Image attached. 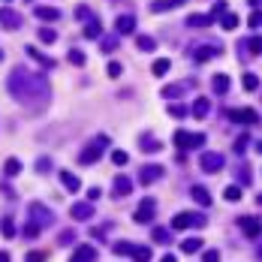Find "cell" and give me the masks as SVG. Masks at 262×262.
<instances>
[{"label":"cell","instance_id":"6da1fadb","mask_svg":"<svg viewBox=\"0 0 262 262\" xmlns=\"http://www.w3.org/2000/svg\"><path fill=\"white\" fill-rule=\"evenodd\" d=\"M6 85H9V94L18 102H24L28 109H39L48 102V82L42 75H31L28 69H15Z\"/></svg>","mask_w":262,"mask_h":262},{"label":"cell","instance_id":"7a4b0ae2","mask_svg":"<svg viewBox=\"0 0 262 262\" xmlns=\"http://www.w3.org/2000/svg\"><path fill=\"white\" fill-rule=\"evenodd\" d=\"M112 250L118 256H133L136 262H151V247H139V244H130V241H115Z\"/></svg>","mask_w":262,"mask_h":262},{"label":"cell","instance_id":"3957f363","mask_svg":"<svg viewBox=\"0 0 262 262\" xmlns=\"http://www.w3.org/2000/svg\"><path fill=\"white\" fill-rule=\"evenodd\" d=\"M190 226L202 229V226H205V217H202V214H196V211L175 214V220H172V229H190Z\"/></svg>","mask_w":262,"mask_h":262},{"label":"cell","instance_id":"277c9868","mask_svg":"<svg viewBox=\"0 0 262 262\" xmlns=\"http://www.w3.org/2000/svg\"><path fill=\"white\" fill-rule=\"evenodd\" d=\"M202 142H205V136H202V133H187V130H178V133H175V148H181V151L199 148Z\"/></svg>","mask_w":262,"mask_h":262},{"label":"cell","instance_id":"5b68a950","mask_svg":"<svg viewBox=\"0 0 262 262\" xmlns=\"http://www.w3.org/2000/svg\"><path fill=\"white\" fill-rule=\"evenodd\" d=\"M106 142H109L106 136H97V142H91V145H88V148L78 154V163H85V166H88V163H97L99 154H102V145H106Z\"/></svg>","mask_w":262,"mask_h":262},{"label":"cell","instance_id":"8992f818","mask_svg":"<svg viewBox=\"0 0 262 262\" xmlns=\"http://www.w3.org/2000/svg\"><path fill=\"white\" fill-rule=\"evenodd\" d=\"M154 211H157V202H154L151 196L142 199L139 208H136V217H133V220H136V223H151V220H154Z\"/></svg>","mask_w":262,"mask_h":262},{"label":"cell","instance_id":"52a82bcc","mask_svg":"<svg viewBox=\"0 0 262 262\" xmlns=\"http://www.w3.org/2000/svg\"><path fill=\"white\" fill-rule=\"evenodd\" d=\"M199 166H202V172H220L223 169V154H217V151H208V154H202L199 157Z\"/></svg>","mask_w":262,"mask_h":262},{"label":"cell","instance_id":"ba28073f","mask_svg":"<svg viewBox=\"0 0 262 262\" xmlns=\"http://www.w3.org/2000/svg\"><path fill=\"white\" fill-rule=\"evenodd\" d=\"M0 24H3L6 31H18V28H21V15H18L15 9L3 6V9H0Z\"/></svg>","mask_w":262,"mask_h":262},{"label":"cell","instance_id":"9c48e42d","mask_svg":"<svg viewBox=\"0 0 262 262\" xmlns=\"http://www.w3.org/2000/svg\"><path fill=\"white\" fill-rule=\"evenodd\" d=\"M160 178H163V166H157V163L142 166V172H139V181H142V184H154V181H160Z\"/></svg>","mask_w":262,"mask_h":262},{"label":"cell","instance_id":"30bf717a","mask_svg":"<svg viewBox=\"0 0 262 262\" xmlns=\"http://www.w3.org/2000/svg\"><path fill=\"white\" fill-rule=\"evenodd\" d=\"M31 214H33V223H39V226H51V211L45 208V205H39V202H31Z\"/></svg>","mask_w":262,"mask_h":262},{"label":"cell","instance_id":"8fae6325","mask_svg":"<svg viewBox=\"0 0 262 262\" xmlns=\"http://www.w3.org/2000/svg\"><path fill=\"white\" fill-rule=\"evenodd\" d=\"M69 214H72L75 220H91V217H94V205H91V199H88V202H75V205L69 208Z\"/></svg>","mask_w":262,"mask_h":262},{"label":"cell","instance_id":"7c38bea8","mask_svg":"<svg viewBox=\"0 0 262 262\" xmlns=\"http://www.w3.org/2000/svg\"><path fill=\"white\" fill-rule=\"evenodd\" d=\"M229 118L238 121V124H256V121H259V115H256L253 109H232Z\"/></svg>","mask_w":262,"mask_h":262},{"label":"cell","instance_id":"4fadbf2b","mask_svg":"<svg viewBox=\"0 0 262 262\" xmlns=\"http://www.w3.org/2000/svg\"><path fill=\"white\" fill-rule=\"evenodd\" d=\"M241 229H244V235H247V238H259L262 223L256 220V217H241Z\"/></svg>","mask_w":262,"mask_h":262},{"label":"cell","instance_id":"5bb4252c","mask_svg":"<svg viewBox=\"0 0 262 262\" xmlns=\"http://www.w3.org/2000/svg\"><path fill=\"white\" fill-rule=\"evenodd\" d=\"M33 15H36L39 21H58V18H61V9H55V6H36Z\"/></svg>","mask_w":262,"mask_h":262},{"label":"cell","instance_id":"9a60e30c","mask_svg":"<svg viewBox=\"0 0 262 262\" xmlns=\"http://www.w3.org/2000/svg\"><path fill=\"white\" fill-rule=\"evenodd\" d=\"M94 259H97V250H94L91 244H82V247L72 253V259L69 262H94Z\"/></svg>","mask_w":262,"mask_h":262},{"label":"cell","instance_id":"2e32d148","mask_svg":"<svg viewBox=\"0 0 262 262\" xmlns=\"http://www.w3.org/2000/svg\"><path fill=\"white\" fill-rule=\"evenodd\" d=\"M217 55H220L217 45H196V51H193V58H196L199 64H202V61H211V58H217Z\"/></svg>","mask_w":262,"mask_h":262},{"label":"cell","instance_id":"e0dca14e","mask_svg":"<svg viewBox=\"0 0 262 262\" xmlns=\"http://www.w3.org/2000/svg\"><path fill=\"white\" fill-rule=\"evenodd\" d=\"M112 187H115V196H127V193L133 190V181L124 178V175H118V178L112 181Z\"/></svg>","mask_w":262,"mask_h":262},{"label":"cell","instance_id":"ac0fdd59","mask_svg":"<svg viewBox=\"0 0 262 262\" xmlns=\"http://www.w3.org/2000/svg\"><path fill=\"white\" fill-rule=\"evenodd\" d=\"M115 31H118V33H133V31H136V18H133V15H118Z\"/></svg>","mask_w":262,"mask_h":262},{"label":"cell","instance_id":"d6986e66","mask_svg":"<svg viewBox=\"0 0 262 262\" xmlns=\"http://www.w3.org/2000/svg\"><path fill=\"white\" fill-rule=\"evenodd\" d=\"M211 88H214V94H226V91H229V75H226V72H217V75L211 78Z\"/></svg>","mask_w":262,"mask_h":262},{"label":"cell","instance_id":"ffe728a7","mask_svg":"<svg viewBox=\"0 0 262 262\" xmlns=\"http://www.w3.org/2000/svg\"><path fill=\"white\" fill-rule=\"evenodd\" d=\"M187 91H190V82H178V85L163 88V94H160V97H178V94H187Z\"/></svg>","mask_w":262,"mask_h":262},{"label":"cell","instance_id":"44dd1931","mask_svg":"<svg viewBox=\"0 0 262 262\" xmlns=\"http://www.w3.org/2000/svg\"><path fill=\"white\" fill-rule=\"evenodd\" d=\"M211 112V99L208 97H199L196 102H193V118H205Z\"/></svg>","mask_w":262,"mask_h":262},{"label":"cell","instance_id":"7402d4cb","mask_svg":"<svg viewBox=\"0 0 262 262\" xmlns=\"http://www.w3.org/2000/svg\"><path fill=\"white\" fill-rule=\"evenodd\" d=\"M18 172H21V160H15V157H9V160L3 163V175H6V178H15Z\"/></svg>","mask_w":262,"mask_h":262},{"label":"cell","instance_id":"603a6c76","mask_svg":"<svg viewBox=\"0 0 262 262\" xmlns=\"http://www.w3.org/2000/svg\"><path fill=\"white\" fill-rule=\"evenodd\" d=\"M61 184H64L66 190H78V187H82V181H78L72 172H66V169L61 172Z\"/></svg>","mask_w":262,"mask_h":262},{"label":"cell","instance_id":"cb8c5ba5","mask_svg":"<svg viewBox=\"0 0 262 262\" xmlns=\"http://www.w3.org/2000/svg\"><path fill=\"white\" fill-rule=\"evenodd\" d=\"M181 250L184 253H199L202 250V238H184L181 241Z\"/></svg>","mask_w":262,"mask_h":262},{"label":"cell","instance_id":"d4e9b609","mask_svg":"<svg viewBox=\"0 0 262 262\" xmlns=\"http://www.w3.org/2000/svg\"><path fill=\"white\" fill-rule=\"evenodd\" d=\"M99 21L97 18H94V15H91V18H88V24H85V36H88V39H99Z\"/></svg>","mask_w":262,"mask_h":262},{"label":"cell","instance_id":"484cf974","mask_svg":"<svg viewBox=\"0 0 262 262\" xmlns=\"http://www.w3.org/2000/svg\"><path fill=\"white\" fill-rule=\"evenodd\" d=\"M190 196L196 199L199 205H211V193H208L205 187H199V184H196V187H193V190H190Z\"/></svg>","mask_w":262,"mask_h":262},{"label":"cell","instance_id":"4316f807","mask_svg":"<svg viewBox=\"0 0 262 262\" xmlns=\"http://www.w3.org/2000/svg\"><path fill=\"white\" fill-rule=\"evenodd\" d=\"M211 15H187V28H208Z\"/></svg>","mask_w":262,"mask_h":262},{"label":"cell","instance_id":"83f0119b","mask_svg":"<svg viewBox=\"0 0 262 262\" xmlns=\"http://www.w3.org/2000/svg\"><path fill=\"white\" fill-rule=\"evenodd\" d=\"M169 69H172V61H169V58H160V61H154V66H151L154 75H166Z\"/></svg>","mask_w":262,"mask_h":262},{"label":"cell","instance_id":"f1b7e54d","mask_svg":"<svg viewBox=\"0 0 262 262\" xmlns=\"http://www.w3.org/2000/svg\"><path fill=\"white\" fill-rule=\"evenodd\" d=\"M0 232H3L6 238H15V223H12V217H3V220H0Z\"/></svg>","mask_w":262,"mask_h":262},{"label":"cell","instance_id":"f546056e","mask_svg":"<svg viewBox=\"0 0 262 262\" xmlns=\"http://www.w3.org/2000/svg\"><path fill=\"white\" fill-rule=\"evenodd\" d=\"M136 48L139 51H154V39L151 36H136Z\"/></svg>","mask_w":262,"mask_h":262},{"label":"cell","instance_id":"4dcf8cb0","mask_svg":"<svg viewBox=\"0 0 262 262\" xmlns=\"http://www.w3.org/2000/svg\"><path fill=\"white\" fill-rule=\"evenodd\" d=\"M28 55H31L33 61H39L42 66H55V61H51V58H45L42 51H36V48H31V45H28Z\"/></svg>","mask_w":262,"mask_h":262},{"label":"cell","instance_id":"1f68e13d","mask_svg":"<svg viewBox=\"0 0 262 262\" xmlns=\"http://www.w3.org/2000/svg\"><path fill=\"white\" fill-rule=\"evenodd\" d=\"M223 196L229 199V202H238V199H241V187H238V184H229V187L223 190Z\"/></svg>","mask_w":262,"mask_h":262},{"label":"cell","instance_id":"d6a6232c","mask_svg":"<svg viewBox=\"0 0 262 262\" xmlns=\"http://www.w3.org/2000/svg\"><path fill=\"white\" fill-rule=\"evenodd\" d=\"M241 85H244V91H256V88H259V78H256V75H253V72H247V75H244V82H241Z\"/></svg>","mask_w":262,"mask_h":262},{"label":"cell","instance_id":"836d02e7","mask_svg":"<svg viewBox=\"0 0 262 262\" xmlns=\"http://www.w3.org/2000/svg\"><path fill=\"white\" fill-rule=\"evenodd\" d=\"M235 28H238V15L235 12H226L223 15V31H235Z\"/></svg>","mask_w":262,"mask_h":262},{"label":"cell","instance_id":"e575fe53","mask_svg":"<svg viewBox=\"0 0 262 262\" xmlns=\"http://www.w3.org/2000/svg\"><path fill=\"white\" fill-rule=\"evenodd\" d=\"M169 115H172V118H184V115H187V106H181V102H172V106H169Z\"/></svg>","mask_w":262,"mask_h":262},{"label":"cell","instance_id":"d590c367","mask_svg":"<svg viewBox=\"0 0 262 262\" xmlns=\"http://www.w3.org/2000/svg\"><path fill=\"white\" fill-rule=\"evenodd\" d=\"M36 36H39L42 42H55V36H58V33L51 31V28H39V31H36Z\"/></svg>","mask_w":262,"mask_h":262},{"label":"cell","instance_id":"8d00e7d4","mask_svg":"<svg viewBox=\"0 0 262 262\" xmlns=\"http://www.w3.org/2000/svg\"><path fill=\"white\" fill-rule=\"evenodd\" d=\"M24 262H45V250H31L24 256Z\"/></svg>","mask_w":262,"mask_h":262},{"label":"cell","instance_id":"74e56055","mask_svg":"<svg viewBox=\"0 0 262 262\" xmlns=\"http://www.w3.org/2000/svg\"><path fill=\"white\" fill-rule=\"evenodd\" d=\"M247 48H250V55H262V39L259 36H253V39L247 42Z\"/></svg>","mask_w":262,"mask_h":262},{"label":"cell","instance_id":"f35d334b","mask_svg":"<svg viewBox=\"0 0 262 262\" xmlns=\"http://www.w3.org/2000/svg\"><path fill=\"white\" fill-rule=\"evenodd\" d=\"M118 48V36H106L102 39V51H115Z\"/></svg>","mask_w":262,"mask_h":262},{"label":"cell","instance_id":"ab89813d","mask_svg":"<svg viewBox=\"0 0 262 262\" xmlns=\"http://www.w3.org/2000/svg\"><path fill=\"white\" fill-rule=\"evenodd\" d=\"M142 151H148V154H157V151H160V142H154V139H145Z\"/></svg>","mask_w":262,"mask_h":262},{"label":"cell","instance_id":"60d3db41","mask_svg":"<svg viewBox=\"0 0 262 262\" xmlns=\"http://www.w3.org/2000/svg\"><path fill=\"white\" fill-rule=\"evenodd\" d=\"M69 61H72L75 66H82V64H85V51H78V48H72V51H69Z\"/></svg>","mask_w":262,"mask_h":262},{"label":"cell","instance_id":"b9f144b4","mask_svg":"<svg viewBox=\"0 0 262 262\" xmlns=\"http://www.w3.org/2000/svg\"><path fill=\"white\" fill-rule=\"evenodd\" d=\"M127 160H130L127 151H115V154H112V163H118V166H127Z\"/></svg>","mask_w":262,"mask_h":262},{"label":"cell","instance_id":"7bdbcfd3","mask_svg":"<svg viewBox=\"0 0 262 262\" xmlns=\"http://www.w3.org/2000/svg\"><path fill=\"white\" fill-rule=\"evenodd\" d=\"M151 235H154V241H160V244H166V241H169V232H166V229H160V226H157V229L151 232Z\"/></svg>","mask_w":262,"mask_h":262},{"label":"cell","instance_id":"ee69618b","mask_svg":"<svg viewBox=\"0 0 262 262\" xmlns=\"http://www.w3.org/2000/svg\"><path fill=\"white\" fill-rule=\"evenodd\" d=\"M214 15H226V3H223V0H217V3H214V9H211V18H214Z\"/></svg>","mask_w":262,"mask_h":262},{"label":"cell","instance_id":"f6af8a7d","mask_svg":"<svg viewBox=\"0 0 262 262\" xmlns=\"http://www.w3.org/2000/svg\"><path fill=\"white\" fill-rule=\"evenodd\" d=\"M202 262H220V253L217 250H205L202 253Z\"/></svg>","mask_w":262,"mask_h":262},{"label":"cell","instance_id":"bcb514c9","mask_svg":"<svg viewBox=\"0 0 262 262\" xmlns=\"http://www.w3.org/2000/svg\"><path fill=\"white\" fill-rule=\"evenodd\" d=\"M24 235H28V238H36V235H39V223H28V226H24Z\"/></svg>","mask_w":262,"mask_h":262},{"label":"cell","instance_id":"7dc6e473","mask_svg":"<svg viewBox=\"0 0 262 262\" xmlns=\"http://www.w3.org/2000/svg\"><path fill=\"white\" fill-rule=\"evenodd\" d=\"M106 72H109L112 78H118V75H121V64H115V61H112V64L106 66Z\"/></svg>","mask_w":262,"mask_h":262},{"label":"cell","instance_id":"c3c4849f","mask_svg":"<svg viewBox=\"0 0 262 262\" xmlns=\"http://www.w3.org/2000/svg\"><path fill=\"white\" fill-rule=\"evenodd\" d=\"M247 24H250V28H262V12H259V9L250 15V21H247Z\"/></svg>","mask_w":262,"mask_h":262},{"label":"cell","instance_id":"681fc988","mask_svg":"<svg viewBox=\"0 0 262 262\" xmlns=\"http://www.w3.org/2000/svg\"><path fill=\"white\" fill-rule=\"evenodd\" d=\"M247 145H250V139H247V136H241V139H238V142H235V151H238V154H241V151H244V148H247Z\"/></svg>","mask_w":262,"mask_h":262},{"label":"cell","instance_id":"f907efd6","mask_svg":"<svg viewBox=\"0 0 262 262\" xmlns=\"http://www.w3.org/2000/svg\"><path fill=\"white\" fill-rule=\"evenodd\" d=\"M72 238H75V235H72V232H61V244H69V241H72Z\"/></svg>","mask_w":262,"mask_h":262},{"label":"cell","instance_id":"816d5d0a","mask_svg":"<svg viewBox=\"0 0 262 262\" xmlns=\"http://www.w3.org/2000/svg\"><path fill=\"white\" fill-rule=\"evenodd\" d=\"M0 262H9V253H3V250H0Z\"/></svg>","mask_w":262,"mask_h":262},{"label":"cell","instance_id":"f5cc1de1","mask_svg":"<svg viewBox=\"0 0 262 262\" xmlns=\"http://www.w3.org/2000/svg\"><path fill=\"white\" fill-rule=\"evenodd\" d=\"M160 262H175V256H163V259H160Z\"/></svg>","mask_w":262,"mask_h":262},{"label":"cell","instance_id":"db71d44e","mask_svg":"<svg viewBox=\"0 0 262 262\" xmlns=\"http://www.w3.org/2000/svg\"><path fill=\"white\" fill-rule=\"evenodd\" d=\"M256 154H262V142H256Z\"/></svg>","mask_w":262,"mask_h":262},{"label":"cell","instance_id":"11a10c76","mask_svg":"<svg viewBox=\"0 0 262 262\" xmlns=\"http://www.w3.org/2000/svg\"><path fill=\"white\" fill-rule=\"evenodd\" d=\"M172 3H175V6H181V3H184V0H172Z\"/></svg>","mask_w":262,"mask_h":262},{"label":"cell","instance_id":"9f6ffc18","mask_svg":"<svg viewBox=\"0 0 262 262\" xmlns=\"http://www.w3.org/2000/svg\"><path fill=\"white\" fill-rule=\"evenodd\" d=\"M259 259H262V247H259Z\"/></svg>","mask_w":262,"mask_h":262},{"label":"cell","instance_id":"6f0895ef","mask_svg":"<svg viewBox=\"0 0 262 262\" xmlns=\"http://www.w3.org/2000/svg\"><path fill=\"white\" fill-rule=\"evenodd\" d=\"M0 61H3V51H0Z\"/></svg>","mask_w":262,"mask_h":262}]
</instances>
